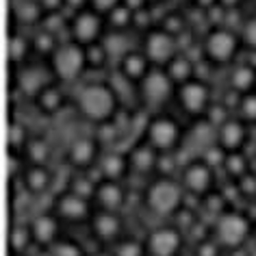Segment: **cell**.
I'll list each match as a JSON object with an SVG mask.
<instances>
[{
  "label": "cell",
  "instance_id": "cell-2",
  "mask_svg": "<svg viewBox=\"0 0 256 256\" xmlns=\"http://www.w3.org/2000/svg\"><path fill=\"white\" fill-rule=\"evenodd\" d=\"M184 198L182 182H176L172 176H161L146 189V204L154 215L168 217L180 210Z\"/></svg>",
  "mask_w": 256,
  "mask_h": 256
},
{
  "label": "cell",
  "instance_id": "cell-10",
  "mask_svg": "<svg viewBox=\"0 0 256 256\" xmlns=\"http://www.w3.org/2000/svg\"><path fill=\"white\" fill-rule=\"evenodd\" d=\"M178 102L189 115H202L210 106V89L202 78H191L176 89Z\"/></svg>",
  "mask_w": 256,
  "mask_h": 256
},
{
  "label": "cell",
  "instance_id": "cell-45",
  "mask_svg": "<svg viewBox=\"0 0 256 256\" xmlns=\"http://www.w3.org/2000/svg\"><path fill=\"white\" fill-rule=\"evenodd\" d=\"M196 256H220V243H217V241H210V239L198 243Z\"/></svg>",
  "mask_w": 256,
  "mask_h": 256
},
{
  "label": "cell",
  "instance_id": "cell-11",
  "mask_svg": "<svg viewBox=\"0 0 256 256\" xmlns=\"http://www.w3.org/2000/svg\"><path fill=\"white\" fill-rule=\"evenodd\" d=\"M215 182V170L202 158H196L184 165L182 170V187L191 196H206L213 189Z\"/></svg>",
  "mask_w": 256,
  "mask_h": 256
},
{
  "label": "cell",
  "instance_id": "cell-1",
  "mask_svg": "<svg viewBox=\"0 0 256 256\" xmlns=\"http://www.w3.org/2000/svg\"><path fill=\"white\" fill-rule=\"evenodd\" d=\"M76 104L85 120L102 124L118 113V92L108 82H87L76 96Z\"/></svg>",
  "mask_w": 256,
  "mask_h": 256
},
{
  "label": "cell",
  "instance_id": "cell-43",
  "mask_svg": "<svg viewBox=\"0 0 256 256\" xmlns=\"http://www.w3.org/2000/svg\"><path fill=\"white\" fill-rule=\"evenodd\" d=\"M206 113H208V120L206 122H210V124L217 126V128H220L226 120H230V113H228V106L226 104H210Z\"/></svg>",
  "mask_w": 256,
  "mask_h": 256
},
{
  "label": "cell",
  "instance_id": "cell-26",
  "mask_svg": "<svg viewBox=\"0 0 256 256\" xmlns=\"http://www.w3.org/2000/svg\"><path fill=\"white\" fill-rule=\"evenodd\" d=\"M35 104L44 115H54V113L61 111L63 104H66V96H63V92L56 85H48L35 98Z\"/></svg>",
  "mask_w": 256,
  "mask_h": 256
},
{
  "label": "cell",
  "instance_id": "cell-15",
  "mask_svg": "<svg viewBox=\"0 0 256 256\" xmlns=\"http://www.w3.org/2000/svg\"><path fill=\"white\" fill-rule=\"evenodd\" d=\"M30 226V234L33 241L40 248H52L59 241V217L54 213H40L33 217Z\"/></svg>",
  "mask_w": 256,
  "mask_h": 256
},
{
  "label": "cell",
  "instance_id": "cell-20",
  "mask_svg": "<svg viewBox=\"0 0 256 256\" xmlns=\"http://www.w3.org/2000/svg\"><path fill=\"white\" fill-rule=\"evenodd\" d=\"M158 156H161V152H156L148 142H142L132 146L128 152V165L137 174H148L158 165Z\"/></svg>",
  "mask_w": 256,
  "mask_h": 256
},
{
  "label": "cell",
  "instance_id": "cell-52",
  "mask_svg": "<svg viewBox=\"0 0 256 256\" xmlns=\"http://www.w3.org/2000/svg\"><path fill=\"white\" fill-rule=\"evenodd\" d=\"M196 4L202 9H210V7H215V4H220V0H196Z\"/></svg>",
  "mask_w": 256,
  "mask_h": 256
},
{
  "label": "cell",
  "instance_id": "cell-51",
  "mask_svg": "<svg viewBox=\"0 0 256 256\" xmlns=\"http://www.w3.org/2000/svg\"><path fill=\"white\" fill-rule=\"evenodd\" d=\"M124 4L137 14V11H142V9L148 7V0H124Z\"/></svg>",
  "mask_w": 256,
  "mask_h": 256
},
{
  "label": "cell",
  "instance_id": "cell-22",
  "mask_svg": "<svg viewBox=\"0 0 256 256\" xmlns=\"http://www.w3.org/2000/svg\"><path fill=\"white\" fill-rule=\"evenodd\" d=\"M44 16L46 11L42 9L40 0H14L11 4V18L22 26H35L44 20Z\"/></svg>",
  "mask_w": 256,
  "mask_h": 256
},
{
  "label": "cell",
  "instance_id": "cell-9",
  "mask_svg": "<svg viewBox=\"0 0 256 256\" xmlns=\"http://www.w3.org/2000/svg\"><path fill=\"white\" fill-rule=\"evenodd\" d=\"M144 52L150 59L152 68H165L178 54V40L163 28H154L146 35Z\"/></svg>",
  "mask_w": 256,
  "mask_h": 256
},
{
  "label": "cell",
  "instance_id": "cell-42",
  "mask_svg": "<svg viewBox=\"0 0 256 256\" xmlns=\"http://www.w3.org/2000/svg\"><path fill=\"white\" fill-rule=\"evenodd\" d=\"M98 142H102V144H113L115 139L120 137V128H118V124H115L113 120H108V122H102V124H98Z\"/></svg>",
  "mask_w": 256,
  "mask_h": 256
},
{
  "label": "cell",
  "instance_id": "cell-29",
  "mask_svg": "<svg viewBox=\"0 0 256 256\" xmlns=\"http://www.w3.org/2000/svg\"><path fill=\"white\" fill-rule=\"evenodd\" d=\"M106 20H108V26L111 30H118V33H126V28L135 26V11L128 9L124 2L118 4L113 11L106 14Z\"/></svg>",
  "mask_w": 256,
  "mask_h": 256
},
{
  "label": "cell",
  "instance_id": "cell-5",
  "mask_svg": "<svg viewBox=\"0 0 256 256\" xmlns=\"http://www.w3.org/2000/svg\"><path fill=\"white\" fill-rule=\"evenodd\" d=\"M250 234V222L239 210H224L215 220V241L224 248L236 250Z\"/></svg>",
  "mask_w": 256,
  "mask_h": 256
},
{
  "label": "cell",
  "instance_id": "cell-25",
  "mask_svg": "<svg viewBox=\"0 0 256 256\" xmlns=\"http://www.w3.org/2000/svg\"><path fill=\"white\" fill-rule=\"evenodd\" d=\"M165 72H168L170 78L176 82V87H180L182 82H189L191 78H196V63L191 61L187 54L178 52L174 59L165 66Z\"/></svg>",
  "mask_w": 256,
  "mask_h": 256
},
{
  "label": "cell",
  "instance_id": "cell-19",
  "mask_svg": "<svg viewBox=\"0 0 256 256\" xmlns=\"http://www.w3.org/2000/svg\"><path fill=\"white\" fill-rule=\"evenodd\" d=\"M124 200H126V194L122 189L120 180H106V178H102L98 182V187H96V202L100 204L102 210L118 213L124 206Z\"/></svg>",
  "mask_w": 256,
  "mask_h": 256
},
{
  "label": "cell",
  "instance_id": "cell-14",
  "mask_svg": "<svg viewBox=\"0 0 256 256\" xmlns=\"http://www.w3.org/2000/svg\"><path fill=\"white\" fill-rule=\"evenodd\" d=\"M54 215L68 222H85L92 215V206H89V200H85V198L76 196L72 191H66V194L56 198Z\"/></svg>",
  "mask_w": 256,
  "mask_h": 256
},
{
  "label": "cell",
  "instance_id": "cell-21",
  "mask_svg": "<svg viewBox=\"0 0 256 256\" xmlns=\"http://www.w3.org/2000/svg\"><path fill=\"white\" fill-rule=\"evenodd\" d=\"M92 230L100 241H115L122 232V220L113 210H100L92 220Z\"/></svg>",
  "mask_w": 256,
  "mask_h": 256
},
{
  "label": "cell",
  "instance_id": "cell-40",
  "mask_svg": "<svg viewBox=\"0 0 256 256\" xmlns=\"http://www.w3.org/2000/svg\"><path fill=\"white\" fill-rule=\"evenodd\" d=\"M226 154L228 152L222 148V146H208L206 150H204V154H202V161L204 163H208L210 168H224V161H226Z\"/></svg>",
  "mask_w": 256,
  "mask_h": 256
},
{
  "label": "cell",
  "instance_id": "cell-54",
  "mask_svg": "<svg viewBox=\"0 0 256 256\" xmlns=\"http://www.w3.org/2000/svg\"><path fill=\"white\" fill-rule=\"evenodd\" d=\"M37 256H52L50 248H42V252H37Z\"/></svg>",
  "mask_w": 256,
  "mask_h": 256
},
{
  "label": "cell",
  "instance_id": "cell-37",
  "mask_svg": "<svg viewBox=\"0 0 256 256\" xmlns=\"http://www.w3.org/2000/svg\"><path fill=\"white\" fill-rule=\"evenodd\" d=\"M7 142H9V150L11 152H18L22 146H26V142H28L26 126L20 124L18 120H14L9 124V137H7Z\"/></svg>",
  "mask_w": 256,
  "mask_h": 256
},
{
  "label": "cell",
  "instance_id": "cell-7",
  "mask_svg": "<svg viewBox=\"0 0 256 256\" xmlns=\"http://www.w3.org/2000/svg\"><path fill=\"white\" fill-rule=\"evenodd\" d=\"M104 35V18H102L100 11L96 9H85L74 14L72 22H70V37L72 42L80 44V46H92V44H98Z\"/></svg>",
  "mask_w": 256,
  "mask_h": 256
},
{
  "label": "cell",
  "instance_id": "cell-31",
  "mask_svg": "<svg viewBox=\"0 0 256 256\" xmlns=\"http://www.w3.org/2000/svg\"><path fill=\"white\" fill-rule=\"evenodd\" d=\"M248 170H250L248 156L243 154L241 150L228 152V154H226V161H224V172H226L230 178H243L246 174H250Z\"/></svg>",
  "mask_w": 256,
  "mask_h": 256
},
{
  "label": "cell",
  "instance_id": "cell-30",
  "mask_svg": "<svg viewBox=\"0 0 256 256\" xmlns=\"http://www.w3.org/2000/svg\"><path fill=\"white\" fill-rule=\"evenodd\" d=\"M30 48H33V44H30L22 33H16L14 30L11 37H9V61H11V66L16 68V66H20V63L26 61Z\"/></svg>",
  "mask_w": 256,
  "mask_h": 256
},
{
  "label": "cell",
  "instance_id": "cell-24",
  "mask_svg": "<svg viewBox=\"0 0 256 256\" xmlns=\"http://www.w3.org/2000/svg\"><path fill=\"white\" fill-rule=\"evenodd\" d=\"M230 89L236 94H250L256 89V70L252 66H248V63H239V66L232 68V72H230Z\"/></svg>",
  "mask_w": 256,
  "mask_h": 256
},
{
  "label": "cell",
  "instance_id": "cell-28",
  "mask_svg": "<svg viewBox=\"0 0 256 256\" xmlns=\"http://www.w3.org/2000/svg\"><path fill=\"white\" fill-rule=\"evenodd\" d=\"M33 243V234H30V226H22V224H14L9 232V250L11 256H24L28 246Z\"/></svg>",
  "mask_w": 256,
  "mask_h": 256
},
{
  "label": "cell",
  "instance_id": "cell-17",
  "mask_svg": "<svg viewBox=\"0 0 256 256\" xmlns=\"http://www.w3.org/2000/svg\"><path fill=\"white\" fill-rule=\"evenodd\" d=\"M150 70H152V63L148 56H146L144 50H130V52L124 54L120 61V74L124 76L126 80L137 82V85L148 76Z\"/></svg>",
  "mask_w": 256,
  "mask_h": 256
},
{
  "label": "cell",
  "instance_id": "cell-4",
  "mask_svg": "<svg viewBox=\"0 0 256 256\" xmlns=\"http://www.w3.org/2000/svg\"><path fill=\"white\" fill-rule=\"evenodd\" d=\"M241 46V37L228 26H215L210 28V33L204 37L202 52L206 56L208 63L215 66H226L236 56Z\"/></svg>",
  "mask_w": 256,
  "mask_h": 256
},
{
  "label": "cell",
  "instance_id": "cell-36",
  "mask_svg": "<svg viewBox=\"0 0 256 256\" xmlns=\"http://www.w3.org/2000/svg\"><path fill=\"white\" fill-rule=\"evenodd\" d=\"M26 152L33 165H46V161L50 158V146L46 139H33V142H28Z\"/></svg>",
  "mask_w": 256,
  "mask_h": 256
},
{
  "label": "cell",
  "instance_id": "cell-6",
  "mask_svg": "<svg viewBox=\"0 0 256 256\" xmlns=\"http://www.w3.org/2000/svg\"><path fill=\"white\" fill-rule=\"evenodd\" d=\"M180 126H178V122L174 118H170V115H156V118H152L148 122V126H146V142H148L152 148L156 152H172L176 148L178 144H180Z\"/></svg>",
  "mask_w": 256,
  "mask_h": 256
},
{
  "label": "cell",
  "instance_id": "cell-50",
  "mask_svg": "<svg viewBox=\"0 0 256 256\" xmlns=\"http://www.w3.org/2000/svg\"><path fill=\"white\" fill-rule=\"evenodd\" d=\"M89 7H92V2H89V0H66V9H74V14L85 11Z\"/></svg>",
  "mask_w": 256,
  "mask_h": 256
},
{
  "label": "cell",
  "instance_id": "cell-3",
  "mask_svg": "<svg viewBox=\"0 0 256 256\" xmlns=\"http://www.w3.org/2000/svg\"><path fill=\"white\" fill-rule=\"evenodd\" d=\"M50 70H52L54 78H59L61 82H74L76 78H80L87 70L85 46L72 40L59 44V48L50 56Z\"/></svg>",
  "mask_w": 256,
  "mask_h": 256
},
{
  "label": "cell",
  "instance_id": "cell-38",
  "mask_svg": "<svg viewBox=\"0 0 256 256\" xmlns=\"http://www.w3.org/2000/svg\"><path fill=\"white\" fill-rule=\"evenodd\" d=\"M236 111H239V118L246 122H256V89L250 94H243L241 100H239V106H236Z\"/></svg>",
  "mask_w": 256,
  "mask_h": 256
},
{
  "label": "cell",
  "instance_id": "cell-18",
  "mask_svg": "<svg viewBox=\"0 0 256 256\" xmlns=\"http://www.w3.org/2000/svg\"><path fill=\"white\" fill-rule=\"evenodd\" d=\"M48 85H52L50 76L46 74V70H42L37 66L22 68L20 74H18V87H20V92L24 96H28V98H37Z\"/></svg>",
  "mask_w": 256,
  "mask_h": 256
},
{
  "label": "cell",
  "instance_id": "cell-48",
  "mask_svg": "<svg viewBox=\"0 0 256 256\" xmlns=\"http://www.w3.org/2000/svg\"><path fill=\"white\" fill-rule=\"evenodd\" d=\"M20 170H22V161L18 156V152H9V178L11 180H16Z\"/></svg>",
  "mask_w": 256,
  "mask_h": 256
},
{
  "label": "cell",
  "instance_id": "cell-33",
  "mask_svg": "<svg viewBox=\"0 0 256 256\" xmlns=\"http://www.w3.org/2000/svg\"><path fill=\"white\" fill-rule=\"evenodd\" d=\"M30 44H33V50L35 52H40L44 56H52L54 50L59 48V42H56V35L50 33V30H40V33H35V37L30 40Z\"/></svg>",
  "mask_w": 256,
  "mask_h": 256
},
{
  "label": "cell",
  "instance_id": "cell-41",
  "mask_svg": "<svg viewBox=\"0 0 256 256\" xmlns=\"http://www.w3.org/2000/svg\"><path fill=\"white\" fill-rule=\"evenodd\" d=\"M50 252H52V256H85L78 243L66 241V239H59V241H56L54 246L50 248Z\"/></svg>",
  "mask_w": 256,
  "mask_h": 256
},
{
  "label": "cell",
  "instance_id": "cell-12",
  "mask_svg": "<svg viewBox=\"0 0 256 256\" xmlns=\"http://www.w3.org/2000/svg\"><path fill=\"white\" fill-rule=\"evenodd\" d=\"M182 246V234L174 226H158L146 239V252L150 256H176Z\"/></svg>",
  "mask_w": 256,
  "mask_h": 256
},
{
  "label": "cell",
  "instance_id": "cell-46",
  "mask_svg": "<svg viewBox=\"0 0 256 256\" xmlns=\"http://www.w3.org/2000/svg\"><path fill=\"white\" fill-rule=\"evenodd\" d=\"M89 2H92V9L100 11L102 16H106L108 11H113L118 4L124 2V0H89Z\"/></svg>",
  "mask_w": 256,
  "mask_h": 256
},
{
  "label": "cell",
  "instance_id": "cell-8",
  "mask_svg": "<svg viewBox=\"0 0 256 256\" xmlns=\"http://www.w3.org/2000/svg\"><path fill=\"white\" fill-rule=\"evenodd\" d=\"M176 82L170 78L165 68H152L148 76L139 82V96L146 104L150 106H161L165 104L176 92Z\"/></svg>",
  "mask_w": 256,
  "mask_h": 256
},
{
  "label": "cell",
  "instance_id": "cell-47",
  "mask_svg": "<svg viewBox=\"0 0 256 256\" xmlns=\"http://www.w3.org/2000/svg\"><path fill=\"white\" fill-rule=\"evenodd\" d=\"M40 4L46 14H61L66 9V0H40Z\"/></svg>",
  "mask_w": 256,
  "mask_h": 256
},
{
  "label": "cell",
  "instance_id": "cell-44",
  "mask_svg": "<svg viewBox=\"0 0 256 256\" xmlns=\"http://www.w3.org/2000/svg\"><path fill=\"white\" fill-rule=\"evenodd\" d=\"M241 42L246 44L250 50H256V18L248 20L241 28Z\"/></svg>",
  "mask_w": 256,
  "mask_h": 256
},
{
  "label": "cell",
  "instance_id": "cell-56",
  "mask_svg": "<svg viewBox=\"0 0 256 256\" xmlns=\"http://www.w3.org/2000/svg\"><path fill=\"white\" fill-rule=\"evenodd\" d=\"M148 2H154V0H148Z\"/></svg>",
  "mask_w": 256,
  "mask_h": 256
},
{
  "label": "cell",
  "instance_id": "cell-53",
  "mask_svg": "<svg viewBox=\"0 0 256 256\" xmlns=\"http://www.w3.org/2000/svg\"><path fill=\"white\" fill-rule=\"evenodd\" d=\"M220 4L224 9H236L241 4V0H220Z\"/></svg>",
  "mask_w": 256,
  "mask_h": 256
},
{
  "label": "cell",
  "instance_id": "cell-13",
  "mask_svg": "<svg viewBox=\"0 0 256 256\" xmlns=\"http://www.w3.org/2000/svg\"><path fill=\"white\" fill-rule=\"evenodd\" d=\"M100 142L94 137H76L68 148V163L76 170H87L89 165L100 161Z\"/></svg>",
  "mask_w": 256,
  "mask_h": 256
},
{
  "label": "cell",
  "instance_id": "cell-55",
  "mask_svg": "<svg viewBox=\"0 0 256 256\" xmlns=\"http://www.w3.org/2000/svg\"><path fill=\"white\" fill-rule=\"evenodd\" d=\"M94 256H115V254H108V252H98V254H94Z\"/></svg>",
  "mask_w": 256,
  "mask_h": 256
},
{
  "label": "cell",
  "instance_id": "cell-34",
  "mask_svg": "<svg viewBox=\"0 0 256 256\" xmlns=\"http://www.w3.org/2000/svg\"><path fill=\"white\" fill-rule=\"evenodd\" d=\"M85 54H87V68H92V70H100V68H104L106 63H108V50L104 48V44L98 42V44H92V46H87L85 48Z\"/></svg>",
  "mask_w": 256,
  "mask_h": 256
},
{
  "label": "cell",
  "instance_id": "cell-35",
  "mask_svg": "<svg viewBox=\"0 0 256 256\" xmlns=\"http://www.w3.org/2000/svg\"><path fill=\"white\" fill-rule=\"evenodd\" d=\"M96 187H98V182H94L92 178L85 176V174H78V176H74L72 180H70V189L68 191H72V194L89 200V198H96Z\"/></svg>",
  "mask_w": 256,
  "mask_h": 256
},
{
  "label": "cell",
  "instance_id": "cell-27",
  "mask_svg": "<svg viewBox=\"0 0 256 256\" xmlns=\"http://www.w3.org/2000/svg\"><path fill=\"white\" fill-rule=\"evenodd\" d=\"M50 180H52V176H50L46 165H33V168L24 172V187L35 196L44 194L50 187Z\"/></svg>",
  "mask_w": 256,
  "mask_h": 256
},
{
  "label": "cell",
  "instance_id": "cell-23",
  "mask_svg": "<svg viewBox=\"0 0 256 256\" xmlns=\"http://www.w3.org/2000/svg\"><path fill=\"white\" fill-rule=\"evenodd\" d=\"M128 154H122V152H104V154L100 156L98 161V170L102 178H106V180H120L122 176L128 172Z\"/></svg>",
  "mask_w": 256,
  "mask_h": 256
},
{
  "label": "cell",
  "instance_id": "cell-49",
  "mask_svg": "<svg viewBox=\"0 0 256 256\" xmlns=\"http://www.w3.org/2000/svg\"><path fill=\"white\" fill-rule=\"evenodd\" d=\"M239 180H241V191L246 196H254L256 194V176L246 174L243 178H239Z\"/></svg>",
  "mask_w": 256,
  "mask_h": 256
},
{
  "label": "cell",
  "instance_id": "cell-32",
  "mask_svg": "<svg viewBox=\"0 0 256 256\" xmlns=\"http://www.w3.org/2000/svg\"><path fill=\"white\" fill-rule=\"evenodd\" d=\"M104 48L108 50V56H115L118 61H122V56L130 52V48H128V42H126V33H118V30H111L104 40Z\"/></svg>",
  "mask_w": 256,
  "mask_h": 256
},
{
  "label": "cell",
  "instance_id": "cell-39",
  "mask_svg": "<svg viewBox=\"0 0 256 256\" xmlns=\"http://www.w3.org/2000/svg\"><path fill=\"white\" fill-rule=\"evenodd\" d=\"M115 256H144L146 254V246L137 239H124L118 243L115 248Z\"/></svg>",
  "mask_w": 256,
  "mask_h": 256
},
{
  "label": "cell",
  "instance_id": "cell-16",
  "mask_svg": "<svg viewBox=\"0 0 256 256\" xmlns=\"http://www.w3.org/2000/svg\"><path fill=\"white\" fill-rule=\"evenodd\" d=\"M217 146H222L226 152H236L248 139V128L241 118H230L217 128Z\"/></svg>",
  "mask_w": 256,
  "mask_h": 256
}]
</instances>
